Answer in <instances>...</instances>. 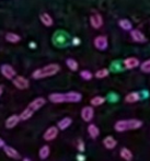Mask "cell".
<instances>
[{
	"mask_svg": "<svg viewBox=\"0 0 150 161\" xmlns=\"http://www.w3.org/2000/svg\"><path fill=\"white\" fill-rule=\"evenodd\" d=\"M48 100L53 103H78L82 100V94L77 91H69L66 93L54 92L48 96Z\"/></svg>",
	"mask_w": 150,
	"mask_h": 161,
	"instance_id": "6da1fadb",
	"label": "cell"
},
{
	"mask_svg": "<svg viewBox=\"0 0 150 161\" xmlns=\"http://www.w3.org/2000/svg\"><path fill=\"white\" fill-rule=\"evenodd\" d=\"M60 71V66L58 64H48L44 67H41L35 69L32 72V78L35 79V80H40V79L48 78V77H53L56 74Z\"/></svg>",
	"mask_w": 150,
	"mask_h": 161,
	"instance_id": "7a4b0ae2",
	"label": "cell"
},
{
	"mask_svg": "<svg viewBox=\"0 0 150 161\" xmlns=\"http://www.w3.org/2000/svg\"><path fill=\"white\" fill-rule=\"evenodd\" d=\"M52 42H53L54 46L58 47V48H65L70 44H72V38L67 31L57 30L52 36Z\"/></svg>",
	"mask_w": 150,
	"mask_h": 161,
	"instance_id": "3957f363",
	"label": "cell"
},
{
	"mask_svg": "<svg viewBox=\"0 0 150 161\" xmlns=\"http://www.w3.org/2000/svg\"><path fill=\"white\" fill-rule=\"evenodd\" d=\"M142 126V122L137 119H119L115 123L114 129L119 133L127 130H133V129H138Z\"/></svg>",
	"mask_w": 150,
	"mask_h": 161,
	"instance_id": "277c9868",
	"label": "cell"
},
{
	"mask_svg": "<svg viewBox=\"0 0 150 161\" xmlns=\"http://www.w3.org/2000/svg\"><path fill=\"white\" fill-rule=\"evenodd\" d=\"M93 45H94V47L97 49V51H101V52L106 51L108 47V36H105V35L95 36L94 40H93Z\"/></svg>",
	"mask_w": 150,
	"mask_h": 161,
	"instance_id": "5b68a950",
	"label": "cell"
},
{
	"mask_svg": "<svg viewBox=\"0 0 150 161\" xmlns=\"http://www.w3.org/2000/svg\"><path fill=\"white\" fill-rule=\"evenodd\" d=\"M0 72L1 75L8 80H13L17 77V71L15 69L9 64H2L0 66Z\"/></svg>",
	"mask_w": 150,
	"mask_h": 161,
	"instance_id": "8992f818",
	"label": "cell"
},
{
	"mask_svg": "<svg viewBox=\"0 0 150 161\" xmlns=\"http://www.w3.org/2000/svg\"><path fill=\"white\" fill-rule=\"evenodd\" d=\"M12 83L17 89L19 90H26L30 87V81L23 76H17L12 80Z\"/></svg>",
	"mask_w": 150,
	"mask_h": 161,
	"instance_id": "52a82bcc",
	"label": "cell"
},
{
	"mask_svg": "<svg viewBox=\"0 0 150 161\" xmlns=\"http://www.w3.org/2000/svg\"><path fill=\"white\" fill-rule=\"evenodd\" d=\"M89 22H90V25L94 30H99V29H101L103 26L104 20L100 13H92L89 18Z\"/></svg>",
	"mask_w": 150,
	"mask_h": 161,
	"instance_id": "ba28073f",
	"label": "cell"
},
{
	"mask_svg": "<svg viewBox=\"0 0 150 161\" xmlns=\"http://www.w3.org/2000/svg\"><path fill=\"white\" fill-rule=\"evenodd\" d=\"M129 35H131V38L134 41L135 43H138V44H144V43H147V37L139 29H133V30L129 32Z\"/></svg>",
	"mask_w": 150,
	"mask_h": 161,
	"instance_id": "9c48e42d",
	"label": "cell"
},
{
	"mask_svg": "<svg viewBox=\"0 0 150 161\" xmlns=\"http://www.w3.org/2000/svg\"><path fill=\"white\" fill-rule=\"evenodd\" d=\"M57 136H58V127L57 126H51V127H48L45 130L44 135H43V138H44V140H46V142H52V140L55 139Z\"/></svg>",
	"mask_w": 150,
	"mask_h": 161,
	"instance_id": "30bf717a",
	"label": "cell"
},
{
	"mask_svg": "<svg viewBox=\"0 0 150 161\" xmlns=\"http://www.w3.org/2000/svg\"><path fill=\"white\" fill-rule=\"evenodd\" d=\"M140 64L142 63L139 62V59L137 57H133V56L125 58L124 62H123V65L126 69H135L137 67H140Z\"/></svg>",
	"mask_w": 150,
	"mask_h": 161,
	"instance_id": "8fae6325",
	"label": "cell"
},
{
	"mask_svg": "<svg viewBox=\"0 0 150 161\" xmlns=\"http://www.w3.org/2000/svg\"><path fill=\"white\" fill-rule=\"evenodd\" d=\"M94 116V110L92 106H85L81 110V119L85 122H91Z\"/></svg>",
	"mask_w": 150,
	"mask_h": 161,
	"instance_id": "7c38bea8",
	"label": "cell"
},
{
	"mask_svg": "<svg viewBox=\"0 0 150 161\" xmlns=\"http://www.w3.org/2000/svg\"><path fill=\"white\" fill-rule=\"evenodd\" d=\"M45 103H46V100H45L44 97H36V99H34L33 101H32L31 103L28 105V108H30L32 111L36 112V111H38L41 108H43V106L45 105Z\"/></svg>",
	"mask_w": 150,
	"mask_h": 161,
	"instance_id": "4fadbf2b",
	"label": "cell"
},
{
	"mask_svg": "<svg viewBox=\"0 0 150 161\" xmlns=\"http://www.w3.org/2000/svg\"><path fill=\"white\" fill-rule=\"evenodd\" d=\"M3 151L9 158H11V159H13V160H20L21 159V155H20V153L17 150V149L13 148V147L6 146L3 148Z\"/></svg>",
	"mask_w": 150,
	"mask_h": 161,
	"instance_id": "5bb4252c",
	"label": "cell"
},
{
	"mask_svg": "<svg viewBox=\"0 0 150 161\" xmlns=\"http://www.w3.org/2000/svg\"><path fill=\"white\" fill-rule=\"evenodd\" d=\"M40 21L42 22V24L46 28H51L54 24V19L52 18V15L47 12H42L40 14Z\"/></svg>",
	"mask_w": 150,
	"mask_h": 161,
	"instance_id": "9a60e30c",
	"label": "cell"
},
{
	"mask_svg": "<svg viewBox=\"0 0 150 161\" xmlns=\"http://www.w3.org/2000/svg\"><path fill=\"white\" fill-rule=\"evenodd\" d=\"M20 121H21V119H20V115L13 114V115L9 116L8 119H6V123H4V125H6V127L9 128V129L14 128L15 126H17L18 124H19Z\"/></svg>",
	"mask_w": 150,
	"mask_h": 161,
	"instance_id": "2e32d148",
	"label": "cell"
},
{
	"mask_svg": "<svg viewBox=\"0 0 150 161\" xmlns=\"http://www.w3.org/2000/svg\"><path fill=\"white\" fill-rule=\"evenodd\" d=\"M4 38L10 44H18L19 42H21V36L14 32H7L6 35H4Z\"/></svg>",
	"mask_w": 150,
	"mask_h": 161,
	"instance_id": "e0dca14e",
	"label": "cell"
},
{
	"mask_svg": "<svg viewBox=\"0 0 150 161\" xmlns=\"http://www.w3.org/2000/svg\"><path fill=\"white\" fill-rule=\"evenodd\" d=\"M103 145L106 149H114L117 145V142L113 136H106L105 138L103 139Z\"/></svg>",
	"mask_w": 150,
	"mask_h": 161,
	"instance_id": "ac0fdd59",
	"label": "cell"
},
{
	"mask_svg": "<svg viewBox=\"0 0 150 161\" xmlns=\"http://www.w3.org/2000/svg\"><path fill=\"white\" fill-rule=\"evenodd\" d=\"M49 155H51V148H49V146H47V145L42 146L40 148V150H38V157L42 160H46L47 158L49 157Z\"/></svg>",
	"mask_w": 150,
	"mask_h": 161,
	"instance_id": "d6986e66",
	"label": "cell"
},
{
	"mask_svg": "<svg viewBox=\"0 0 150 161\" xmlns=\"http://www.w3.org/2000/svg\"><path fill=\"white\" fill-rule=\"evenodd\" d=\"M119 26L122 29V30L128 31V32H131V31L133 30V23H131L128 19H120V20H119Z\"/></svg>",
	"mask_w": 150,
	"mask_h": 161,
	"instance_id": "ffe728a7",
	"label": "cell"
},
{
	"mask_svg": "<svg viewBox=\"0 0 150 161\" xmlns=\"http://www.w3.org/2000/svg\"><path fill=\"white\" fill-rule=\"evenodd\" d=\"M71 123H72V119L70 117H64V119H61L57 123V127L60 130H65V129H67L71 125Z\"/></svg>",
	"mask_w": 150,
	"mask_h": 161,
	"instance_id": "44dd1931",
	"label": "cell"
},
{
	"mask_svg": "<svg viewBox=\"0 0 150 161\" xmlns=\"http://www.w3.org/2000/svg\"><path fill=\"white\" fill-rule=\"evenodd\" d=\"M140 100V94L139 92L134 91V92H129L126 97H125V101L127 103H135V102H138Z\"/></svg>",
	"mask_w": 150,
	"mask_h": 161,
	"instance_id": "7402d4cb",
	"label": "cell"
},
{
	"mask_svg": "<svg viewBox=\"0 0 150 161\" xmlns=\"http://www.w3.org/2000/svg\"><path fill=\"white\" fill-rule=\"evenodd\" d=\"M88 134H89V136L91 138L95 139L97 137H99L100 129L97 125H95V124H90V125L88 126Z\"/></svg>",
	"mask_w": 150,
	"mask_h": 161,
	"instance_id": "603a6c76",
	"label": "cell"
},
{
	"mask_svg": "<svg viewBox=\"0 0 150 161\" xmlns=\"http://www.w3.org/2000/svg\"><path fill=\"white\" fill-rule=\"evenodd\" d=\"M120 158L122 159H124L125 161H131L133 160V153H131V150H129L128 148H122L120 149Z\"/></svg>",
	"mask_w": 150,
	"mask_h": 161,
	"instance_id": "cb8c5ba5",
	"label": "cell"
},
{
	"mask_svg": "<svg viewBox=\"0 0 150 161\" xmlns=\"http://www.w3.org/2000/svg\"><path fill=\"white\" fill-rule=\"evenodd\" d=\"M66 65H67V67L69 68L71 71H77V70L79 69L78 62H77L76 59H74V58H67V59H66Z\"/></svg>",
	"mask_w": 150,
	"mask_h": 161,
	"instance_id": "d4e9b609",
	"label": "cell"
},
{
	"mask_svg": "<svg viewBox=\"0 0 150 161\" xmlns=\"http://www.w3.org/2000/svg\"><path fill=\"white\" fill-rule=\"evenodd\" d=\"M34 113L35 112L32 111L30 108H26L25 110L20 114V119H21V121H28V119H30L31 117L33 116Z\"/></svg>",
	"mask_w": 150,
	"mask_h": 161,
	"instance_id": "484cf974",
	"label": "cell"
},
{
	"mask_svg": "<svg viewBox=\"0 0 150 161\" xmlns=\"http://www.w3.org/2000/svg\"><path fill=\"white\" fill-rule=\"evenodd\" d=\"M105 102V97H101V96H97V97H93L92 99L90 100V104L92 106H100Z\"/></svg>",
	"mask_w": 150,
	"mask_h": 161,
	"instance_id": "4316f807",
	"label": "cell"
},
{
	"mask_svg": "<svg viewBox=\"0 0 150 161\" xmlns=\"http://www.w3.org/2000/svg\"><path fill=\"white\" fill-rule=\"evenodd\" d=\"M110 75V70L108 68H102V69H99L97 72L94 74V77L97 79H104Z\"/></svg>",
	"mask_w": 150,
	"mask_h": 161,
	"instance_id": "83f0119b",
	"label": "cell"
},
{
	"mask_svg": "<svg viewBox=\"0 0 150 161\" xmlns=\"http://www.w3.org/2000/svg\"><path fill=\"white\" fill-rule=\"evenodd\" d=\"M80 77L83 79V80L89 81V80H91V79L93 78V74L90 71V70L85 69V70H81V71H80Z\"/></svg>",
	"mask_w": 150,
	"mask_h": 161,
	"instance_id": "f1b7e54d",
	"label": "cell"
},
{
	"mask_svg": "<svg viewBox=\"0 0 150 161\" xmlns=\"http://www.w3.org/2000/svg\"><path fill=\"white\" fill-rule=\"evenodd\" d=\"M140 70L145 74H150V58L140 64Z\"/></svg>",
	"mask_w": 150,
	"mask_h": 161,
	"instance_id": "f546056e",
	"label": "cell"
},
{
	"mask_svg": "<svg viewBox=\"0 0 150 161\" xmlns=\"http://www.w3.org/2000/svg\"><path fill=\"white\" fill-rule=\"evenodd\" d=\"M77 149H78V151H80V153H82L83 151H85L86 146H85V142H83V140L78 139V142H77Z\"/></svg>",
	"mask_w": 150,
	"mask_h": 161,
	"instance_id": "4dcf8cb0",
	"label": "cell"
},
{
	"mask_svg": "<svg viewBox=\"0 0 150 161\" xmlns=\"http://www.w3.org/2000/svg\"><path fill=\"white\" fill-rule=\"evenodd\" d=\"M77 160L78 161H86V157L82 155V153H79V155H77Z\"/></svg>",
	"mask_w": 150,
	"mask_h": 161,
	"instance_id": "1f68e13d",
	"label": "cell"
},
{
	"mask_svg": "<svg viewBox=\"0 0 150 161\" xmlns=\"http://www.w3.org/2000/svg\"><path fill=\"white\" fill-rule=\"evenodd\" d=\"M72 44H74V45H79V44H80V40H79L78 37L72 38Z\"/></svg>",
	"mask_w": 150,
	"mask_h": 161,
	"instance_id": "d6a6232c",
	"label": "cell"
},
{
	"mask_svg": "<svg viewBox=\"0 0 150 161\" xmlns=\"http://www.w3.org/2000/svg\"><path fill=\"white\" fill-rule=\"evenodd\" d=\"M6 147V142L2 138H0V148H4Z\"/></svg>",
	"mask_w": 150,
	"mask_h": 161,
	"instance_id": "836d02e7",
	"label": "cell"
},
{
	"mask_svg": "<svg viewBox=\"0 0 150 161\" xmlns=\"http://www.w3.org/2000/svg\"><path fill=\"white\" fill-rule=\"evenodd\" d=\"M2 93H3V86L0 85V97L2 96Z\"/></svg>",
	"mask_w": 150,
	"mask_h": 161,
	"instance_id": "e575fe53",
	"label": "cell"
},
{
	"mask_svg": "<svg viewBox=\"0 0 150 161\" xmlns=\"http://www.w3.org/2000/svg\"><path fill=\"white\" fill-rule=\"evenodd\" d=\"M22 161H31V159H29V158H23V160Z\"/></svg>",
	"mask_w": 150,
	"mask_h": 161,
	"instance_id": "d590c367",
	"label": "cell"
}]
</instances>
